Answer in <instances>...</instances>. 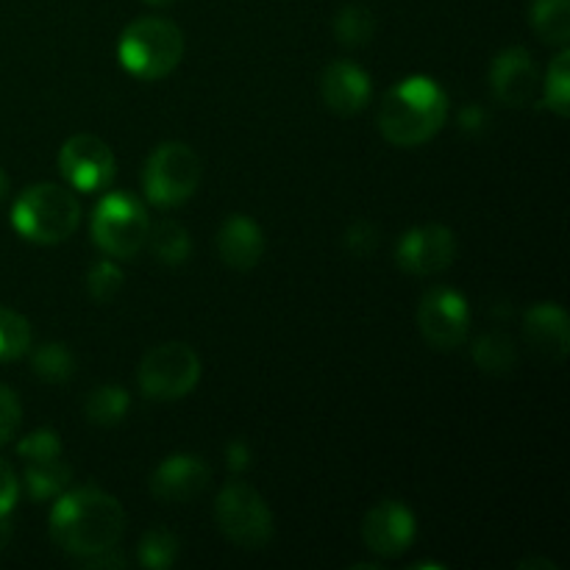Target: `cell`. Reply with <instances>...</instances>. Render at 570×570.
Masks as SVG:
<instances>
[{"instance_id":"obj_1","label":"cell","mask_w":570,"mask_h":570,"mask_svg":"<svg viewBox=\"0 0 570 570\" xmlns=\"http://www.w3.org/2000/svg\"><path fill=\"white\" fill-rule=\"evenodd\" d=\"M50 540L76 560L104 554L120 543L126 512L115 495L98 488H78L59 495L50 510Z\"/></svg>"},{"instance_id":"obj_2","label":"cell","mask_w":570,"mask_h":570,"mask_svg":"<svg viewBox=\"0 0 570 570\" xmlns=\"http://www.w3.org/2000/svg\"><path fill=\"white\" fill-rule=\"evenodd\" d=\"M449 95L434 78L410 76L395 83L379 106V131L395 148H417L443 131Z\"/></svg>"},{"instance_id":"obj_3","label":"cell","mask_w":570,"mask_h":570,"mask_svg":"<svg viewBox=\"0 0 570 570\" xmlns=\"http://www.w3.org/2000/svg\"><path fill=\"white\" fill-rule=\"evenodd\" d=\"M78 223L81 204L76 193L59 184H33L11 206V226L28 243L59 245L76 234Z\"/></svg>"},{"instance_id":"obj_4","label":"cell","mask_w":570,"mask_h":570,"mask_svg":"<svg viewBox=\"0 0 570 570\" xmlns=\"http://www.w3.org/2000/svg\"><path fill=\"white\" fill-rule=\"evenodd\" d=\"M117 59L122 70L142 81H159L170 76L184 59V33L165 17H139L117 42Z\"/></svg>"},{"instance_id":"obj_5","label":"cell","mask_w":570,"mask_h":570,"mask_svg":"<svg viewBox=\"0 0 570 570\" xmlns=\"http://www.w3.org/2000/svg\"><path fill=\"white\" fill-rule=\"evenodd\" d=\"M200 176V156L187 142H161L145 161V198L159 209H176L198 193Z\"/></svg>"},{"instance_id":"obj_6","label":"cell","mask_w":570,"mask_h":570,"mask_svg":"<svg viewBox=\"0 0 570 570\" xmlns=\"http://www.w3.org/2000/svg\"><path fill=\"white\" fill-rule=\"evenodd\" d=\"M92 243L111 259H134L148 243L150 220L142 200L128 193H109L92 215Z\"/></svg>"},{"instance_id":"obj_7","label":"cell","mask_w":570,"mask_h":570,"mask_svg":"<svg viewBox=\"0 0 570 570\" xmlns=\"http://www.w3.org/2000/svg\"><path fill=\"white\" fill-rule=\"evenodd\" d=\"M215 521L228 543L262 551L273 538V512L267 501L245 482H226L217 493Z\"/></svg>"},{"instance_id":"obj_8","label":"cell","mask_w":570,"mask_h":570,"mask_svg":"<svg viewBox=\"0 0 570 570\" xmlns=\"http://www.w3.org/2000/svg\"><path fill=\"white\" fill-rule=\"evenodd\" d=\"M139 390L150 401L187 399L200 382V360L187 343H161L142 356Z\"/></svg>"},{"instance_id":"obj_9","label":"cell","mask_w":570,"mask_h":570,"mask_svg":"<svg viewBox=\"0 0 570 570\" xmlns=\"http://www.w3.org/2000/svg\"><path fill=\"white\" fill-rule=\"evenodd\" d=\"M417 326L434 351H456L471 332V306L451 287H432L417 304Z\"/></svg>"},{"instance_id":"obj_10","label":"cell","mask_w":570,"mask_h":570,"mask_svg":"<svg viewBox=\"0 0 570 570\" xmlns=\"http://www.w3.org/2000/svg\"><path fill=\"white\" fill-rule=\"evenodd\" d=\"M59 170L78 193H98L115 181L117 161L104 139L92 134H76L61 145Z\"/></svg>"},{"instance_id":"obj_11","label":"cell","mask_w":570,"mask_h":570,"mask_svg":"<svg viewBox=\"0 0 570 570\" xmlns=\"http://www.w3.org/2000/svg\"><path fill=\"white\" fill-rule=\"evenodd\" d=\"M399 267L410 276H438L449 271L456 259V237L443 223H426V226L410 228L401 237L395 250Z\"/></svg>"},{"instance_id":"obj_12","label":"cell","mask_w":570,"mask_h":570,"mask_svg":"<svg viewBox=\"0 0 570 570\" xmlns=\"http://www.w3.org/2000/svg\"><path fill=\"white\" fill-rule=\"evenodd\" d=\"M417 538V521L404 501H379L362 521V540L382 560L406 554Z\"/></svg>"},{"instance_id":"obj_13","label":"cell","mask_w":570,"mask_h":570,"mask_svg":"<svg viewBox=\"0 0 570 570\" xmlns=\"http://www.w3.org/2000/svg\"><path fill=\"white\" fill-rule=\"evenodd\" d=\"M538 83V65H534L532 53L527 48L501 50L495 56L493 67H490V87H493L495 100L510 106V109H521V106L532 104Z\"/></svg>"},{"instance_id":"obj_14","label":"cell","mask_w":570,"mask_h":570,"mask_svg":"<svg viewBox=\"0 0 570 570\" xmlns=\"http://www.w3.org/2000/svg\"><path fill=\"white\" fill-rule=\"evenodd\" d=\"M209 465L200 456L173 454L150 476V493L165 504H187L209 488Z\"/></svg>"},{"instance_id":"obj_15","label":"cell","mask_w":570,"mask_h":570,"mask_svg":"<svg viewBox=\"0 0 570 570\" xmlns=\"http://www.w3.org/2000/svg\"><path fill=\"white\" fill-rule=\"evenodd\" d=\"M371 76L348 59H337L323 70L321 95L323 104L340 117H354L371 100Z\"/></svg>"},{"instance_id":"obj_16","label":"cell","mask_w":570,"mask_h":570,"mask_svg":"<svg viewBox=\"0 0 570 570\" xmlns=\"http://www.w3.org/2000/svg\"><path fill=\"white\" fill-rule=\"evenodd\" d=\"M523 337L540 360L566 362L570 351V323L566 309L557 304H534L523 317Z\"/></svg>"},{"instance_id":"obj_17","label":"cell","mask_w":570,"mask_h":570,"mask_svg":"<svg viewBox=\"0 0 570 570\" xmlns=\"http://www.w3.org/2000/svg\"><path fill=\"white\" fill-rule=\"evenodd\" d=\"M217 254L232 271H254L265 256V234L248 215H232L217 232Z\"/></svg>"},{"instance_id":"obj_18","label":"cell","mask_w":570,"mask_h":570,"mask_svg":"<svg viewBox=\"0 0 570 570\" xmlns=\"http://www.w3.org/2000/svg\"><path fill=\"white\" fill-rule=\"evenodd\" d=\"M529 22L540 42L568 48L570 42V0H532Z\"/></svg>"},{"instance_id":"obj_19","label":"cell","mask_w":570,"mask_h":570,"mask_svg":"<svg viewBox=\"0 0 570 570\" xmlns=\"http://www.w3.org/2000/svg\"><path fill=\"white\" fill-rule=\"evenodd\" d=\"M150 250H154L156 259L161 265H184L193 250V239H189V232L176 220H159L156 226H150L148 232V243Z\"/></svg>"},{"instance_id":"obj_20","label":"cell","mask_w":570,"mask_h":570,"mask_svg":"<svg viewBox=\"0 0 570 570\" xmlns=\"http://www.w3.org/2000/svg\"><path fill=\"white\" fill-rule=\"evenodd\" d=\"M70 479H72V471L61 456H56V460L28 462L26 468V490L28 495L37 501L56 499V495L70 484Z\"/></svg>"},{"instance_id":"obj_21","label":"cell","mask_w":570,"mask_h":570,"mask_svg":"<svg viewBox=\"0 0 570 570\" xmlns=\"http://www.w3.org/2000/svg\"><path fill=\"white\" fill-rule=\"evenodd\" d=\"M128 406L131 399L122 387L117 384H104V387H95L92 393L83 401V412H87V421L95 426H117L122 417L128 415Z\"/></svg>"},{"instance_id":"obj_22","label":"cell","mask_w":570,"mask_h":570,"mask_svg":"<svg viewBox=\"0 0 570 570\" xmlns=\"http://www.w3.org/2000/svg\"><path fill=\"white\" fill-rule=\"evenodd\" d=\"M376 33V17L367 6L348 3L334 17V37L345 48H365Z\"/></svg>"},{"instance_id":"obj_23","label":"cell","mask_w":570,"mask_h":570,"mask_svg":"<svg viewBox=\"0 0 570 570\" xmlns=\"http://www.w3.org/2000/svg\"><path fill=\"white\" fill-rule=\"evenodd\" d=\"M473 362L488 376H507V373H512V367L518 362L515 345L504 334H484V337H479L473 343Z\"/></svg>"},{"instance_id":"obj_24","label":"cell","mask_w":570,"mask_h":570,"mask_svg":"<svg viewBox=\"0 0 570 570\" xmlns=\"http://www.w3.org/2000/svg\"><path fill=\"white\" fill-rule=\"evenodd\" d=\"M31 367H33V376H39L42 382L61 384L72 376V367H76V362H72V354L67 345L45 343L33 351Z\"/></svg>"},{"instance_id":"obj_25","label":"cell","mask_w":570,"mask_h":570,"mask_svg":"<svg viewBox=\"0 0 570 570\" xmlns=\"http://www.w3.org/2000/svg\"><path fill=\"white\" fill-rule=\"evenodd\" d=\"M31 348V323L14 309L0 306V362L20 360Z\"/></svg>"},{"instance_id":"obj_26","label":"cell","mask_w":570,"mask_h":570,"mask_svg":"<svg viewBox=\"0 0 570 570\" xmlns=\"http://www.w3.org/2000/svg\"><path fill=\"white\" fill-rule=\"evenodd\" d=\"M546 106L557 117L570 115V48H560L546 72Z\"/></svg>"},{"instance_id":"obj_27","label":"cell","mask_w":570,"mask_h":570,"mask_svg":"<svg viewBox=\"0 0 570 570\" xmlns=\"http://www.w3.org/2000/svg\"><path fill=\"white\" fill-rule=\"evenodd\" d=\"M178 560V538L167 529H150L139 540V566L148 570H165L176 566Z\"/></svg>"},{"instance_id":"obj_28","label":"cell","mask_w":570,"mask_h":570,"mask_svg":"<svg viewBox=\"0 0 570 570\" xmlns=\"http://www.w3.org/2000/svg\"><path fill=\"white\" fill-rule=\"evenodd\" d=\"M87 289L98 304H109L122 289V271L111 259H100L89 267Z\"/></svg>"},{"instance_id":"obj_29","label":"cell","mask_w":570,"mask_h":570,"mask_svg":"<svg viewBox=\"0 0 570 570\" xmlns=\"http://www.w3.org/2000/svg\"><path fill=\"white\" fill-rule=\"evenodd\" d=\"M17 454L26 462H42L61 456V440L53 429H37L17 443Z\"/></svg>"},{"instance_id":"obj_30","label":"cell","mask_w":570,"mask_h":570,"mask_svg":"<svg viewBox=\"0 0 570 570\" xmlns=\"http://www.w3.org/2000/svg\"><path fill=\"white\" fill-rule=\"evenodd\" d=\"M20 421H22L20 399H17L6 384H0V445H6L11 438H14L17 429H20Z\"/></svg>"},{"instance_id":"obj_31","label":"cell","mask_w":570,"mask_h":570,"mask_svg":"<svg viewBox=\"0 0 570 570\" xmlns=\"http://www.w3.org/2000/svg\"><path fill=\"white\" fill-rule=\"evenodd\" d=\"M345 248L354 256H371L379 248V228L373 223H354L345 232Z\"/></svg>"},{"instance_id":"obj_32","label":"cell","mask_w":570,"mask_h":570,"mask_svg":"<svg viewBox=\"0 0 570 570\" xmlns=\"http://www.w3.org/2000/svg\"><path fill=\"white\" fill-rule=\"evenodd\" d=\"M17 499H20V482H17L14 468L0 460V515L9 518V512L17 507Z\"/></svg>"},{"instance_id":"obj_33","label":"cell","mask_w":570,"mask_h":570,"mask_svg":"<svg viewBox=\"0 0 570 570\" xmlns=\"http://www.w3.org/2000/svg\"><path fill=\"white\" fill-rule=\"evenodd\" d=\"M226 460H228V468H232V471H243L245 465H248V460H250V454H248V449H245V443H232L228 445V451H226Z\"/></svg>"},{"instance_id":"obj_34","label":"cell","mask_w":570,"mask_h":570,"mask_svg":"<svg viewBox=\"0 0 570 570\" xmlns=\"http://www.w3.org/2000/svg\"><path fill=\"white\" fill-rule=\"evenodd\" d=\"M462 122H465V128H484L488 115L482 109H476V106H471V109L462 111Z\"/></svg>"},{"instance_id":"obj_35","label":"cell","mask_w":570,"mask_h":570,"mask_svg":"<svg viewBox=\"0 0 570 570\" xmlns=\"http://www.w3.org/2000/svg\"><path fill=\"white\" fill-rule=\"evenodd\" d=\"M9 540H11V523H9V518L0 515V551L9 546Z\"/></svg>"},{"instance_id":"obj_36","label":"cell","mask_w":570,"mask_h":570,"mask_svg":"<svg viewBox=\"0 0 570 570\" xmlns=\"http://www.w3.org/2000/svg\"><path fill=\"white\" fill-rule=\"evenodd\" d=\"M6 189H9V178H6V173L0 170V198L6 195Z\"/></svg>"},{"instance_id":"obj_37","label":"cell","mask_w":570,"mask_h":570,"mask_svg":"<svg viewBox=\"0 0 570 570\" xmlns=\"http://www.w3.org/2000/svg\"><path fill=\"white\" fill-rule=\"evenodd\" d=\"M145 3H150V6H170L173 0H145Z\"/></svg>"}]
</instances>
